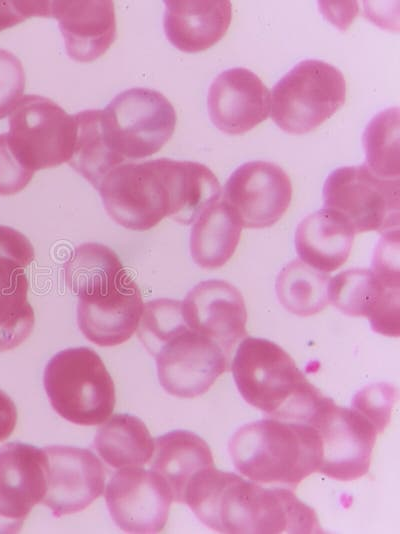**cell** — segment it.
<instances>
[{"mask_svg":"<svg viewBox=\"0 0 400 534\" xmlns=\"http://www.w3.org/2000/svg\"><path fill=\"white\" fill-rule=\"evenodd\" d=\"M329 299L343 314L369 319L375 332L399 336L400 277L348 269L331 278Z\"/></svg>","mask_w":400,"mask_h":534,"instance_id":"obj_15","label":"cell"},{"mask_svg":"<svg viewBox=\"0 0 400 534\" xmlns=\"http://www.w3.org/2000/svg\"><path fill=\"white\" fill-rule=\"evenodd\" d=\"M34 171L27 168L11 148L7 133L0 134V195H15L31 181Z\"/></svg>","mask_w":400,"mask_h":534,"instance_id":"obj_35","label":"cell"},{"mask_svg":"<svg viewBox=\"0 0 400 534\" xmlns=\"http://www.w3.org/2000/svg\"><path fill=\"white\" fill-rule=\"evenodd\" d=\"M154 357L161 386L180 398L204 394L228 368L223 348L190 328L167 341Z\"/></svg>","mask_w":400,"mask_h":534,"instance_id":"obj_11","label":"cell"},{"mask_svg":"<svg viewBox=\"0 0 400 534\" xmlns=\"http://www.w3.org/2000/svg\"><path fill=\"white\" fill-rule=\"evenodd\" d=\"M105 501L115 524L124 532L151 534L166 525L173 501L166 482L154 471L122 468L105 490Z\"/></svg>","mask_w":400,"mask_h":534,"instance_id":"obj_13","label":"cell"},{"mask_svg":"<svg viewBox=\"0 0 400 534\" xmlns=\"http://www.w3.org/2000/svg\"><path fill=\"white\" fill-rule=\"evenodd\" d=\"M187 329L182 301L161 298L143 304L136 331L145 348L155 356L167 341Z\"/></svg>","mask_w":400,"mask_h":534,"instance_id":"obj_31","label":"cell"},{"mask_svg":"<svg viewBox=\"0 0 400 534\" xmlns=\"http://www.w3.org/2000/svg\"><path fill=\"white\" fill-rule=\"evenodd\" d=\"M46 454V491L41 503L55 517L86 509L104 491L105 470L87 449L52 445Z\"/></svg>","mask_w":400,"mask_h":534,"instance_id":"obj_14","label":"cell"},{"mask_svg":"<svg viewBox=\"0 0 400 534\" xmlns=\"http://www.w3.org/2000/svg\"><path fill=\"white\" fill-rule=\"evenodd\" d=\"M76 131L73 152L68 164L94 188L125 160L112 147L104 126L103 112L89 109L74 114Z\"/></svg>","mask_w":400,"mask_h":534,"instance_id":"obj_26","label":"cell"},{"mask_svg":"<svg viewBox=\"0 0 400 534\" xmlns=\"http://www.w3.org/2000/svg\"><path fill=\"white\" fill-rule=\"evenodd\" d=\"M309 425L318 431L322 444L318 473L339 481L367 474L378 432L366 417L326 397Z\"/></svg>","mask_w":400,"mask_h":534,"instance_id":"obj_10","label":"cell"},{"mask_svg":"<svg viewBox=\"0 0 400 534\" xmlns=\"http://www.w3.org/2000/svg\"><path fill=\"white\" fill-rule=\"evenodd\" d=\"M188 327L216 342L229 355L246 336L247 310L231 283L210 279L194 286L182 301Z\"/></svg>","mask_w":400,"mask_h":534,"instance_id":"obj_18","label":"cell"},{"mask_svg":"<svg viewBox=\"0 0 400 534\" xmlns=\"http://www.w3.org/2000/svg\"><path fill=\"white\" fill-rule=\"evenodd\" d=\"M228 451L235 469L249 480L292 490L319 471L322 459L320 435L313 426L273 418L238 428Z\"/></svg>","mask_w":400,"mask_h":534,"instance_id":"obj_3","label":"cell"},{"mask_svg":"<svg viewBox=\"0 0 400 534\" xmlns=\"http://www.w3.org/2000/svg\"><path fill=\"white\" fill-rule=\"evenodd\" d=\"M75 131L74 115L47 97L28 94L10 113L7 137L21 162L35 172L68 163Z\"/></svg>","mask_w":400,"mask_h":534,"instance_id":"obj_8","label":"cell"},{"mask_svg":"<svg viewBox=\"0 0 400 534\" xmlns=\"http://www.w3.org/2000/svg\"><path fill=\"white\" fill-rule=\"evenodd\" d=\"M43 384L52 408L77 425L103 423L115 406V386L100 356L88 347L66 348L48 361Z\"/></svg>","mask_w":400,"mask_h":534,"instance_id":"obj_4","label":"cell"},{"mask_svg":"<svg viewBox=\"0 0 400 534\" xmlns=\"http://www.w3.org/2000/svg\"><path fill=\"white\" fill-rule=\"evenodd\" d=\"M102 112L109 141L125 159L157 153L173 135L177 120L170 101L144 87L122 91Z\"/></svg>","mask_w":400,"mask_h":534,"instance_id":"obj_7","label":"cell"},{"mask_svg":"<svg viewBox=\"0 0 400 534\" xmlns=\"http://www.w3.org/2000/svg\"><path fill=\"white\" fill-rule=\"evenodd\" d=\"M125 272L116 253L99 243H84L64 265L65 283L77 296L106 291Z\"/></svg>","mask_w":400,"mask_h":534,"instance_id":"obj_29","label":"cell"},{"mask_svg":"<svg viewBox=\"0 0 400 534\" xmlns=\"http://www.w3.org/2000/svg\"><path fill=\"white\" fill-rule=\"evenodd\" d=\"M242 228L223 199L206 207L190 233V254L195 264L209 270L225 265L238 246Z\"/></svg>","mask_w":400,"mask_h":534,"instance_id":"obj_25","label":"cell"},{"mask_svg":"<svg viewBox=\"0 0 400 534\" xmlns=\"http://www.w3.org/2000/svg\"><path fill=\"white\" fill-rule=\"evenodd\" d=\"M222 199L242 227L267 228L279 221L289 208L292 184L277 164L250 161L237 167L229 176Z\"/></svg>","mask_w":400,"mask_h":534,"instance_id":"obj_12","label":"cell"},{"mask_svg":"<svg viewBox=\"0 0 400 534\" xmlns=\"http://www.w3.org/2000/svg\"><path fill=\"white\" fill-rule=\"evenodd\" d=\"M28 287L25 276L0 293V352L18 347L32 333L35 315L27 299Z\"/></svg>","mask_w":400,"mask_h":534,"instance_id":"obj_32","label":"cell"},{"mask_svg":"<svg viewBox=\"0 0 400 534\" xmlns=\"http://www.w3.org/2000/svg\"><path fill=\"white\" fill-rule=\"evenodd\" d=\"M169 197V216L182 225L193 223L201 212L220 199L221 186L204 164L159 158Z\"/></svg>","mask_w":400,"mask_h":534,"instance_id":"obj_23","label":"cell"},{"mask_svg":"<svg viewBox=\"0 0 400 534\" xmlns=\"http://www.w3.org/2000/svg\"><path fill=\"white\" fill-rule=\"evenodd\" d=\"M34 257V248L25 235L12 227L0 225L1 265L24 270Z\"/></svg>","mask_w":400,"mask_h":534,"instance_id":"obj_36","label":"cell"},{"mask_svg":"<svg viewBox=\"0 0 400 534\" xmlns=\"http://www.w3.org/2000/svg\"><path fill=\"white\" fill-rule=\"evenodd\" d=\"M151 470L168 485L173 501L184 503L190 480L201 470L214 467L208 444L186 430H174L154 442Z\"/></svg>","mask_w":400,"mask_h":534,"instance_id":"obj_24","label":"cell"},{"mask_svg":"<svg viewBox=\"0 0 400 534\" xmlns=\"http://www.w3.org/2000/svg\"><path fill=\"white\" fill-rule=\"evenodd\" d=\"M17 422V409L13 400L0 390V442L13 432Z\"/></svg>","mask_w":400,"mask_h":534,"instance_id":"obj_38","label":"cell"},{"mask_svg":"<svg viewBox=\"0 0 400 534\" xmlns=\"http://www.w3.org/2000/svg\"><path fill=\"white\" fill-rule=\"evenodd\" d=\"M331 277L301 260H293L278 273L275 291L279 303L290 313L308 317L329 303Z\"/></svg>","mask_w":400,"mask_h":534,"instance_id":"obj_28","label":"cell"},{"mask_svg":"<svg viewBox=\"0 0 400 534\" xmlns=\"http://www.w3.org/2000/svg\"><path fill=\"white\" fill-rule=\"evenodd\" d=\"M323 201L355 234L399 229L400 180L382 178L365 164L335 169L325 180Z\"/></svg>","mask_w":400,"mask_h":534,"instance_id":"obj_6","label":"cell"},{"mask_svg":"<svg viewBox=\"0 0 400 534\" xmlns=\"http://www.w3.org/2000/svg\"><path fill=\"white\" fill-rule=\"evenodd\" d=\"M36 15V1H0V31Z\"/></svg>","mask_w":400,"mask_h":534,"instance_id":"obj_37","label":"cell"},{"mask_svg":"<svg viewBox=\"0 0 400 534\" xmlns=\"http://www.w3.org/2000/svg\"><path fill=\"white\" fill-rule=\"evenodd\" d=\"M98 429L94 446L111 467H142L153 456L154 441L141 419L130 414H116Z\"/></svg>","mask_w":400,"mask_h":534,"instance_id":"obj_27","label":"cell"},{"mask_svg":"<svg viewBox=\"0 0 400 534\" xmlns=\"http://www.w3.org/2000/svg\"><path fill=\"white\" fill-rule=\"evenodd\" d=\"M184 503L208 528L226 534L323 533L314 509L292 489L266 486L210 467L188 483Z\"/></svg>","mask_w":400,"mask_h":534,"instance_id":"obj_1","label":"cell"},{"mask_svg":"<svg viewBox=\"0 0 400 534\" xmlns=\"http://www.w3.org/2000/svg\"><path fill=\"white\" fill-rule=\"evenodd\" d=\"M397 394V389L391 384H373L356 394L352 408L366 417L380 434L390 420Z\"/></svg>","mask_w":400,"mask_h":534,"instance_id":"obj_33","label":"cell"},{"mask_svg":"<svg viewBox=\"0 0 400 534\" xmlns=\"http://www.w3.org/2000/svg\"><path fill=\"white\" fill-rule=\"evenodd\" d=\"M50 17L58 22L67 55L77 62L98 59L116 38L113 1H50Z\"/></svg>","mask_w":400,"mask_h":534,"instance_id":"obj_20","label":"cell"},{"mask_svg":"<svg viewBox=\"0 0 400 534\" xmlns=\"http://www.w3.org/2000/svg\"><path fill=\"white\" fill-rule=\"evenodd\" d=\"M346 81L335 66L317 59L297 63L273 87L270 116L293 135L315 130L345 103Z\"/></svg>","mask_w":400,"mask_h":534,"instance_id":"obj_5","label":"cell"},{"mask_svg":"<svg viewBox=\"0 0 400 534\" xmlns=\"http://www.w3.org/2000/svg\"><path fill=\"white\" fill-rule=\"evenodd\" d=\"M399 108H388L376 114L363 134L365 165L376 175L399 179Z\"/></svg>","mask_w":400,"mask_h":534,"instance_id":"obj_30","label":"cell"},{"mask_svg":"<svg viewBox=\"0 0 400 534\" xmlns=\"http://www.w3.org/2000/svg\"><path fill=\"white\" fill-rule=\"evenodd\" d=\"M231 370L242 398L270 418L309 424L326 399L278 344L246 337Z\"/></svg>","mask_w":400,"mask_h":534,"instance_id":"obj_2","label":"cell"},{"mask_svg":"<svg viewBox=\"0 0 400 534\" xmlns=\"http://www.w3.org/2000/svg\"><path fill=\"white\" fill-rule=\"evenodd\" d=\"M98 190L107 214L127 229L145 231L169 216V197L159 159L117 166Z\"/></svg>","mask_w":400,"mask_h":534,"instance_id":"obj_9","label":"cell"},{"mask_svg":"<svg viewBox=\"0 0 400 534\" xmlns=\"http://www.w3.org/2000/svg\"><path fill=\"white\" fill-rule=\"evenodd\" d=\"M354 237L355 233L339 215L323 208L299 222L294 242L304 263L322 272H332L347 261Z\"/></svg>","mask_w":400,"mask_h":534,"instance_id":"obj_22","label":"cell"},{"mask_svg":"<svg viewBox=\"0 0 400 534\" xmlns=\"http://www.w3.org/2000/svg\"><path fill=\"white\" fill-rule=\"evenodd\" d=\"M207 107L210 120L217 129L225 134L240 135L268 117L270 94L251 70L230 68L212 81Z\"/></svg>","mask_w":400,"mask_h":534,"instance_id":"obj_19","label":"cell"},{"mask_svg":"<svg viewBox=\"0 0 400 534\" xmlns=\"http://www.w3.org/2000/svg\"><path fill=\"white\" fill-rule=\"evenodd\" d=\"M44 449L11 442L0 448V534L18 533L46 491Z\"/></svg>","mask_w":400,"mask_h":534,"instance_id":"obj_16","label":"cell"},{"mask_svg":"<svg viewBox=\"0 0 400 534\" xmlns=\"http://www.w3.org/2000/svg\"><path fill=\"white\" fill-rule=\"evenodd\" d=\"M25 72L21 61L0 49V119L10 114L23 97Z\"/></svg>","mask_w":400,"mask_h":534,"instance_id":"obj_34","label":"cell"},{"mask_svg":"<svg viewBox=\"0 0 400 534\" xmlns=\"http://www.w3.org/2000/svg\"><path fill=\"white\" fill-rule=\"evenodd\" d=\"M163 28L166 38L186 53L204 51L217 43L231 23L228 0H166Z\"/></svg>","mask_w":400,"mask_h":534,"instance_id":"obj_21","label":"cell"},{"mask_svg":"<svg viewBox=\"0 0 400 534\" xmlns=\"http://www.w3.org/2000/svg\"><path fill=\"white\" fill-rule=\"evenodd\" d=\"M142 311L140 289L125 271L108 290L78 296V327L90 342L112 347L133 335Z\"/></svg>","mask_w":400,"mask_h":534,"instance_id":"obj_17","label":"cell"}]
</instances>
